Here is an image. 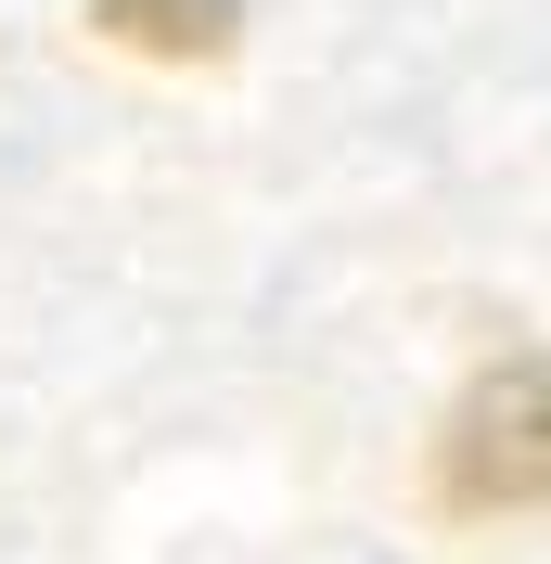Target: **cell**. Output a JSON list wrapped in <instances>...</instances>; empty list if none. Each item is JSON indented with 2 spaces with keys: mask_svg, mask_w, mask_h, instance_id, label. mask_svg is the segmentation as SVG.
Instances as JSON below:
<instances>
[{
  "mask_svg": "<svg viewBox=\"0 0 551 564\" xmlns=\"http://www.w3.org/2000/svg\"><path fill=\"white\" fill-rule=\"evenodd\" d=\"M90 26L129 39V52H168V65H218L231 52V0H90Z\"/></svg>",
  "mask_w": 551,
  "mask_h": 564,
  "instance_id": "7a4b0ae2",
  "label": "cell"
},
{
  "mask_svg": "<svg viewBox=\"0 0 551 564\" xmlns=\"http://www.w3.org/2000/svg\"><path fill=\"white\" fill-rule=\"evenodd\" d=\"M539 475H551V449H539V359H487L475 372V398L449 411V462H436V488H449V513H526L539 500Z\"/></svg>",
  "mask_w": 551,
  "mask_h": 564,
  "instance_id": "6da1fadb",
  "label": "cell"
}]
</instances>
